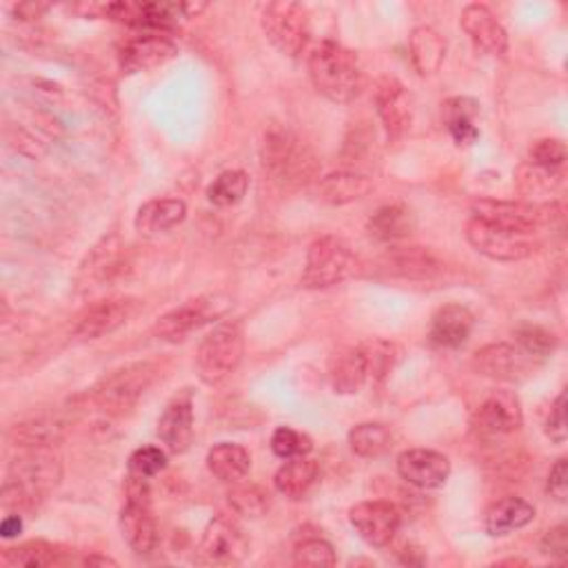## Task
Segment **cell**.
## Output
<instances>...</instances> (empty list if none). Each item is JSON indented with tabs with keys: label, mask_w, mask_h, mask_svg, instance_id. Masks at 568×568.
<instances>
[{
	"label": "cell",
	"mask_w": 568,
	"mask_h": 568,
	"mask_svg": "<svg viewBox=\"0 0 568 568\" xmlns=\"http://www.w3.org/2000/svg\"><path fill=\"white\" fill-rule=\"evenodd\" d=\"M63 464L52 447L25 449L10 464L3 486V506L10 513H32L61 484Z\"/></svg>",
	"instance_id": "obj_1"
},
{
	"label": "cell",
	"mask_w": 568,
	"mask_h": 568,
	"mask_svg": "<svg viewBox=\"0 0 568 568\" xmlns=\"http://www.w3.org/2000/svg\"><path fill=\"white\" fill-rule=\"evenodd\" d=\"M307 69L318 94L335 105L355 100L364 87V72L355 52L335 41L313 45L307 56Z\"/></svg>",
	"instance_id": "obj_2"
},
{
	"label": "cell",
	"mask_w": 568,
	"mask_h": 568,
	"mask_svg": "<svg viewBox=\"0 0 568 568\" xmlns=\"http://www.w3.org/2000/svg\"><path fill=\"white\" fill-rule=\"evenodd\" d=\"M265 173L280 186H300L318 171L313 151L289 129H269L260 147Z\"/></svg>",
	"instance_id": "obj_3"
},
{
	"label": "cell",
	"mask_w": 568,
	"mask_h": 568,
	"mask_svg": "<svg viewBox=\"0 0 568 568\" xmlns=\"http://www.w3.org/2000/svg\"><path fill=\"white\" fill-rule=\"evenodd\" d=\"M245 355V331L243 324L236 320L218 324L199 346L196 353V371L199 377L216 387L225 383L232 373L240 366Z\"/></svg>",
	"instance_id": "obj_4"
},
{
	"label": "cell",
	"mask_w": 568,
	"mask_h": 568,
	"mask_svg": "<svg viewBox=\"0 0 568 568\" xmlns=\"http://www.w3.org/2000/svg\"><path fill=\"white\" fill-rule=\"evenodd\" d=\"M156 377L151 362H133L107 373L92 389V403L107 416H122L149 389Z\"/></svg>",
	"instance_id": "obj_5"
},
{
	"label": "cell",
	"mask_w": 568,
	"mask_h": 568,
	"mask_svg": "<svg viewBox=\"0 0 568 568\" xmlns=\"http://www.w3.org/2000/svg\"><path fill=\"white\" fill-rule=\"evenodd\" d=\"M360 262L351 247L337 236H322L311 243L302 271L304 289H329L353 278Z\"/></svg>",
	"instance_id": "obj_6"
},
{
	"label": "cell",
	"mask_w": 568,
	"mask_h": 568,
	"mask_svg": "<svg viewBox=\"0 0 568 568\" xmlns=\"http://www.w3.org/2000/svg\"><path fill=\"white\" fill-rule=\"evenodd\" d=\"M471 218L484 221L489 225L533 236L544 225L555 223L561 216L559 203H513V201H491L480 199L471 205Z\"/></svg>",
	"instance_id": "obj_7"
},
{
	"label": "cell",
	"mask_w": 568,
	"mask_h": 568,
	"mask_svg": "<svg viewBox=\"0 0 568 568\" xmlns=\"http://www.w3.org/2000/svg\"><path fill=\"white\" fill-rule=\"evenodd\" d=\"M229 309L232 300L221 293L186 300L156 320L153 335L162 342H182L205 324L225 318Z\"/></svg>",
	"instance_id": "obj_8"
},
{
	"label": "cell",
	"mask_w": 568,
	"mask_h": 568,
	"mask_svg": "<svg viewBox=\"0 0 568 568\" xmlns=\"http://www.w3.org/2000/svg\"><path fill=\"white\" fill-rule=\"evenodd\" d=\"M260 23L267 41L280 54L296 58L307 50L311 25H309V12L304 6L293 3V0H278V3H269L262 10Z\"/></svg>",
	"instance_id": "obj_9"
},
{
	"label": "cell",
	"mask_w": 568,
	"mask_h": 568,
	"mask_svg": "<svg viewBox=\"0 0 568 568\" xmlns=\"http://www.w3.org/2000/svg\"><path fill=\"white\" fill-rule=\"evenodd\" d=\"M120 533L129 548L149 555L158 546V524L151 511L149 480L127 475V500L120 511Z\"/></svg>",
	"instance_id": "obj_10"
},
{
	"label": "cell",
	"mask_w": 568,
	"mask_h": 568,
	"mask_svg": "<svg viewBox=\"0 0 568 568\" xmlns=\"http://www.w3.org/2000/svg\"><path fill=\"white\" fill-rule=\"evenodd\" d=\"M467 240L478 254L495 262H519L537 251V243H533L531 236L515 234L478 218L467 223Z\"/></svg>",
	"instance_id": "obj_11"
},
{
	"label": "cell",
	"mask_w": 568,
	"mask_h": 568,
	"mask_svg": "<svg viewBox=\"0 0 568 568\" xmlns=\"http://www.w3.org/2000/svg\"><path fill=\"white\" fill-rule=\"evenodd\" d=\"M249 548H251V542L243 531V526L232 517L218 515L207 524L201 537L199 557L203 564H210V566H236L245 561V557L249 555Z\"/></svg>",
	"instance_id": "obj_12"
},
{
	"label": "cell",
	"mask_w": 568,
	"mask_h": 568,
	"mask_svg": "<svg viewBox=\"0 0 568 568\" xmlns=\"http://www.w3.org/2000/svg\"><path fill=\"white\" fill-rule=\"evenodd\" d=\"M178 45L164 32H133L118 43V63L125 74H142L175 58Z\"/></svg>",
	"instance_id": "obj_13"
},
{
	"label": "cell",
	"mask_w": 568,
	"mask_h": 568,
	"mask_svg": "<svg viewBox=\"0 0 568 568\" xmlns=\"http://www.w3.org/2000/svg\"><path fill=\"white\" fill-rule=\"evenodd\" d=\"M349 522L355 533L375 548L389 546L403 526V513L396 504L385 500L360 502L349 511Z\"/></svg>",
	"instance_id": "obj_14"
},
{
	"label": "cell",
	"mask_w": 568,
	"mask_h": 568,
	"mask_svg": "<svg viewBox=\"0 0 568 568\" xmlns=\"http://www.w3.org/2000/svg\"><path fill=\"white\" fill-rule=\"evenodd\" d=\"M140 302L136 298H105L89 304L76 320L74 335L83 342L100 340L125 326L136 313Z\"/></svg>",
	"instance_id": "obj_15"
},
{
	"label": "cell",
	"mask_w": 568,
	"mask_h": 568,
	"mask_svg": "<svg viewBox=\"0 0 568 568\" xmlns=\"http://www.w3.org/2000/svg\"><path fill=\"white\" fill-rule=\"evenodd\" d=\"M524 422L522 403L513 392H493L475 409L471 427L482 438H500L517 431Z\"/></svg>",
	"instance_id": "obj_16"
},
{
	"label": "cell",
	"mask_w": 568,
	"mask_h": 568,
	"mask_svg": "<svg viewBox=\"0 0 568 568\" xmlns=\"http://www.w3.org/2000/svg\"><path fill=\"white\" fill-rule=\"evenodd\" d=\"M537 360L528 357L517 344L508 342H493L475 351L471 366L475 373L491 377V381L500 383H515L522 377V373H528L531 366H535Z\"/></svg>",
	"instance_id": "obj_17"
},
{
	"label": "cell",
	"mask_w": 568,
	"mask_h": 568,
	"mask_svg": "<svg viewBox=\"0 0 568 568\" xmlns=\"http://www.w3.org/2000/svg\"><path fill=\"white\" fill-rule=\"evenodd\" d=\"M375 111L392 140H400L414 120V103L398 78H383L375 87Z\"/></svg>",
	"instance_id": "obj_18"
},
{
	"label": "cell",
	"mask_w": 568,
	"mask_h": 568,
	"mask_svg": "<svg viewBox=\"0 0 568 568\" xmlns=\"http://www.w3.org/2000/svg\"><path fill=\"white\" fill-rule=\"evenodd\" d=\"M396 467L398 475L420 491L442 489L451 475L449 458L433 449H409L400 453Z\"/></svg>",
	"instance_id": "obj_19"
},
{
	"label": "cell",
	"mask_w": 568,
	"mask_h": 568,
	"mask_svg": "<svg viewBox=\"0 0 568 568\" xmlns=\"http://www.w3.org/2000/svg\"><path fill=\"white\" fill-rule=\"evenodd\" d=\"M160 442L175 456L189 451L194 442V398L189 392L175 396L158 420Z\"/></svg>",
	"instance_id": "obj_20"
},
{
	"label": "cell",
	"mask_w": 568,
	"mask_h": 568,
	"mask_svg": "<svg viewBox=\"0 0 568 568\" xmlns=\"http://www.w3.org/2000/svg\"><path fill=\"white\" fill-rule=\"evenodd\" d=\"M460 25L464 34L471 39L475 50L489 56H502L508 50V34L495 14L480 3L467 6L460 17Z\"/></svg>",
	"instance_id": "obj_21"
},
{
	"label": "cell",
	"mask_w": 568,
	"mask_h": 568,
	"mask_svg": "<svg viewBox=\"0 0 568 568\" xmlns=\"http://www.w3.org/2000/svg\"><path fill=\"white\" fill-rule=\"evenodd\" d=\"M475 329V315L464 304L440 307L429 326V342L438 349H460Z\"/></svg>",
	"instance_id": "obj_22"
},
{
	"label": "cell",
	"mask_w": 568,
	"mask_h": 568,
	"mask_svg": "<svg viewBox=\"0 0 568 568\" xmlns=\"http://www.w3.org/2000/svg\"><path fill=\"white\" fill-rule=\"evenodd\" d=\"M329 383L337 396H353L362 392V387L368 383V371L360 344L342 346L331 355Z\"/></svg>",
	"instance_id": "obj_23"
},
{
	"label": "cell",
	"mask_w": 568,
	"mask_h": 568,
	"mask_svg": "<svg viewBox=\"0 0 568 568\" xmlns=\"http://www.w3.org/2000/svg\"><path fill=\"white\" fill-rule=\"evenodd\" d=\"M373 182L368 175L357 171H335L320 180L318 196L331 207H344L355 201H362L371 194Z\"/></svg>",
	"instance_id": "obj_24"
},
{
	"label": "cell",
	"mask_w": 568,
	"mask_h": 568,
	"mask_svg": "<svg viewBox=\"0 0 568 568\" xmlns=\"http://www.w3.org/2000/svg\"><path fill=\"white\" fill-rule=\"evenodd\" d=\"M186 218V205L180 199H153L144 203L136 218L133 227L144 236H158L167 234L175 227H180Z\"/></svg>",
	"instance_id": "obj_25"
},
{
	"label": "cell",
	"mask_w": 568,
	"mask_h": 568,
	"mask_svg": "<svg viewBox=\"0 0 568 568\" xmlns=\"http://www.w3.org/2000/svg\"><path fill=\"white\" fill-rule=\"evenodd\" d=\"M535 517V506L522 497H504L491 504L484 513V531L491 537H506L524 526H528Z\"/></svg>",
	"instance_id": "obj_26"
},
{
	"label": "cell",
	"mask_w": 568,
	"mask_h": 568,
	"mask_svg": "<svg viewBox=\"0 0 568 568\" xmlns=\"http://www.w3.org/2000/svg\"><path fill=\"white\" fill-rule=\"evenodd\" d=\"M122 262H125V245L118 243V238H105L100 245L94 247V251L83 262L81 280L87 287H100L122 271Z\"/></svg>",
	"instance_id": "obj_27"
},
{
	"label": "cell",
	"mask_w": 568,
	"mask_h": 568,
	"mask_svg": "<svg viewBox=\"0 0 568 568\" xmlns=\"http://www.w3.org/2000/svg\"><path fill=\"white\" fill-rule=\"evenodd\" d=\"M320 480V467L311 458H293L285 460V464L276 471L274 486L280 495L289 500H302Z\"/></svg>",
	"instance_id": "obj_28"
},
{
	"label": "cell",
	"mask_w": 568,
	"mask_h": 568,
	"mask_svg": "<svg viewBox=\"0 0 568 568\" xmlns=\"http://www.w3.org/2000/svg\"><path fill=\"white\" fill-rule=\"evenodd\" d=\"M409 52H411V63L416 72L420 76H431L442 67L447 58V41L438 30L422 25L414 30L409 39Z\"/></svg>",
	"instance_id": "obj_29"
},
{
	"label": "cell",
	"mask_w": 568,
	"mask_h": 568,
	"mask_svg": "<svg viewBox=\"0 0 568 568\" xmlns=\"http://www.w3.org/2000/svg\"><path fill=\"white\" fill-rule=\"evenodd\" d=\"M368 236L381 243L405 240L416 229V218L405 205H385L368 218Z\"/></svg>",
	"instance_id": "obj_30"
},
{
	"label": "cell",
	"mask_w": 568,
	"mask_h": 568,
	"mask_svg": "<svg viewBox=\"0 0 568 568\" xmlns=\"http://www.w3.org/2000/svg\"><path fill=\"white\" fill-rule=\"evenodd\" d=\"M383 269L409 280H429L440 271V262L422 247H403L383 260Z\"/></svg>",
	"instance_id": "obj_31"
},
{
	"label": "cell",
	"mask_w": 568,
	"mask_h": 568,
	"mask_svg": "<svg viewBox=\"0 0 568 568\" xmlns=\"http://www.w3.org/2000/svg\"><path fill=\"white\" fill-rule=\"evenodd\" d=\"M207 469L223 482L236 484L247 478L251 469V456L236 442H221L207 453Z\"/></svg>",
	"instance_id": "obj_32"
},
{
	"label": "cell",
	"mask_w": 568,
	"mask_h": 568,
	"mask_svg": "<svg viewBox=\"0 0 568 568\" xmlns=\"http://www.w3.org/2000/svg\"><path fill=\"white\" fill-rule=\"evenodd\" d=\"M444 122L451 133V138L460 144H473L480 138V129L475 127V118L480 114V105L473 98L456 96L442 105Z\"/></svg>",
	"instance_id": "obj_33"
},
{
	"label": "cell",
	"mask_w": 568,
	"mask_h": 568,
	"mask_svg": "<svg viewBox=\"0 0 568 568\" xmlns=\"http://www.w3.org/2000/svg\"><path fill=\"white\" fill-rule=\"evenodd\" d=\"M67 429V422L61 416H39L25 420L12 429V442L23 449L32 447H54Z\"/></svg>",
	"instance_id": "obj_34"
},
{
	"label": "cell",
	"mask_w": 568,
	"mask_h": 568,
	"mask_svg": "<svg viewBox=\"0 0 568 568\" xmlns=\"http://www.w3.org/2000/svg\"><path fill=\"white\" fill-rule=\"evenodd\" d=\"M349 447L357 458H383L394 447V433L377 422H364L349 431Z\"/></svg>",
	"instance_id": "obj_35"
},
{
	"label": "cell",
	"mask_w": 568,
	"mask_h": 568,
	"mask_svg": "<svg viewBox=\"0 0 568 568\" xmlns=\"http://www.w3.org/2000/svg\"><path fill=\"white\" fill-rule=\"evenodd\" d=\"M360 349L366 360V371H368V383H383L389 377V373L396 368L400 351L394 342L373 337L366 342H360Z\"/></svg>",
	"instance_id": "obj_36"
},
{
	"label": "cell",
	"mask_w": 568,
	"mask_h": 568,
	"mask_svg": "<svg viewBox=\"0 0 568 568\" xmlns=\"http://www.w3.org/2000/svg\"><path fill=\"white\" fill-rule=\"evenodd\" d=\"M249 192V175L243 169L223 171L207 189V199L216 207H236L245 201Z\"/></svg>",
	"instance_id": "obj_37"
},
{
	"label": "cell",
	"mask_w": 568,
	"mask_h": 568,
	"mask_svg": "<svg viewBox=\"0 0 568 568\" xmlns=\"http://www.w3.org/2000/svg\"><path fill=\"white\" fill-rule=\"evenodd\" d=\"M293 564L296 566H315V568L335 566L337 564L335 548L322 535H315V533L298 535L296 546H293Z\"/></svg>",
	"instance_id": "obj_38"
},
{
	"label": "cell",
	"mask_w": 568,
	"mask_h": 568,
	"mask_svg": "<svg viewBox=\"0 0 568 568\" xmlns=\"http://www.w3.org/2000/svg\"><path fill=\"white\" fill-rule=\"evenodd\" d=\"M63 550H58L54 544L45 539H32L25 542L17 548H10L6 553V561L12 566H30V568H41V566H52L63 561Z\"/></svg>",
	"instance_id": "obj_39"
},
{
	"label": "cell",
	"mask_w": 568,
	"mask_h": 568,
	"mask_svg": "<svg viewBox=\"0 0 568 568\" xmlns=\"http://www.w3.org/2000/svg\"><path fill=\"white\" fill-rule=\"evenodd\" d=\"M515 344L533 360H546L557 349V337L539 324H524L515 331Z\"/></svg>",
	"instance_id": "obj_40"
},
{
	"label": "cell",
	"mask_w": 568,
	"mask_h": 568,
	"mask_svg": "<svg viewBox=\"0 0 568 568\" xmlns=\"http://www.w3.org/2000/svg\"><path fill=\"white\" fill-rule=\"evenodd\" d=\"M564 180V171H553V169H542L535 164L524 162L519 167L517 173V182L524 194H533V196H542V194H550L561 184Z\"/></svg>",
	"instance_id": "obj_41"
},
{
	"label": "cell",
	"mask_w": 568,
	"mask_h": 568,
	"mask_svg": "<svg viewBox=\"0 0 568 568\" xmlns=\"http://www.w3.org/2000/svg\"><path fill=\"white\" fill-rule=\"evenodd\" d=\"M313 449V442L307 433L296 431L291 427H278L271 436V451L280 460H293V458H304Z\"/></svg>",
	"instance_id": "obj_42"
},
{
	"label": "cell",
	"mask_w": 568,
	"mask_h": 568,
	"mask_svg": "<svg viewBox=\"0 0 568 568\" xmlns=\"http://www.w3.org/2000/svg\"><path fill=\"white\" fill-rule=\"evenodd\" d=\"M229 504L243 515L258 517L269 508V495L256 484L236 482V486L229 491Z\"/></svg>",
	"instance_id": "obj_43"
},
{
	"label": "cell",
	"mask_w": 568,
	"mask_h": 568,
	"mask_svg": "<svg viewBox=\"0 0 568 568\" xmlns=\"http://www.w3.org/2000/svg\"><path fill=\"white\" fill-rule=\"evenodd\" d=\"M129 475L151 480L167 469V453L160 447H140L129 456Z\"/></svg>",
	"instance_id": "obj_44"
},
{
	"label": "cell",
	"mask_w": 568,
	"mask_h": 568,
	"mask_svg": "<svg viewBox=\"0 0 568 568\" xmlns=\"http://www.w3.org/2000/svg\"><path fill=\"white\" fill-rule=\"evenodd\" d=\"M566 144L557 138H542L537 140L531 151H528V164L542 167V169H553V171H564L566 164Z\"/></svg>",
	"instance_id": "obj_45"
},
{
	"label": "cell",
	"mask_w": 568,
	"mask_h": 568,
	"mask_svg": "<svg viewBox=\"0 0 568 568\" xmlns=\"http://www.w3.org/2000/svg\"><path fill=\"white\" fill-rule=\"evenodd\" d=\"M544 433L555 444H566V394H559L550 407Z\"/></svg>",
	"instance_id": "obj_46"
},
{
	"label": "cell",
	"mask_w": 568,
	"mask_h": 568,
	"mask_svg": "<svg viewBox=\"0 0 568 568\" xmlns=\"http://www.w3.org/2000/svg\"><path fill=\"white\" fill-rule=\"evenodd\" d=\"M539 550H542V555H546L550 559L564 561L568 557V528H566V524H559V526H553L550 531H546V535L539 542Z\"/></svg>",
	"instance_id": "obj_47"
},
{
	"label": "cell",
	"mask_w": 568,
	"mask_h": 568,
	"mask_svg": "<svg viewBox=\"0 0 568 568\" xmlns=\"http://www.w3.org/2000/svg\"><path fill=\"white\" fill-rule=\"evenodd\" d=\"M546 491L559 500V502H566V495H568V460L566 458H559L550 473H548V480H546Z\"/></svg>",
	"instance_id": "obj_48"
},
{
	"label": "cell",
	"mask_w": 568,
	"mask_h": 568,
	"mask_svg": "<svg viewBox=\"0 0 568 568\" xmlns=\"http://www.w3.org/2000/svg\"><path fill=\"white\" fill-rule=\"evenodd\" d=\"M23 526H25L23 515L21 513H10V515H6L3 522H0V537L14 539L23 533Z\"/></svg>",
	"instance_id": "obj_49"
},
{
	"label": "cell",
	"mask_w": 568,
	"mask_h": 568,
	"mask_svg": "<svg viewBox=\"0 0 568 568\" xmlns=\"http://www.w3.org/2000/svg\"><path fill=\"white\" fill-rule=\"evenodd\" d=\"M47 10H50V6H45V3H21V6L14 8L17 17H19L21 21H36V19H41Z\"/></svg>",
	"instance_id": "obj_50"
},
{
	"label": "cell",
	"mask_w": 568,
	"mask_h": 568,
	"mask_svg": "<svg viewBox=\"0 0 568 568\" xmlns=\"http://www.w3.org/2000/svg\"><path fill=\"white\" fill-rule=\"evenodd\" d=\"M83 564L85 566H118V561L116 559H111V557H105V555H89V557H85L83 559Z\"/></svg>",
	"instance_id": "obj_51"
}]
</instances>
